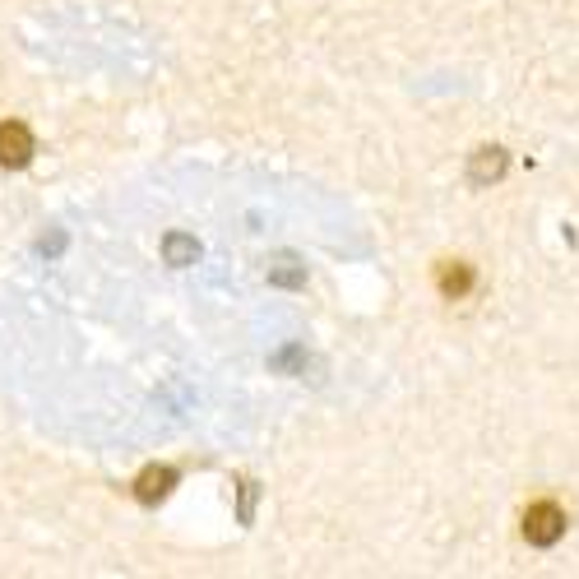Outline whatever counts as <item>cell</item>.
Wrapping results in <instances>:
<instances>
[{"label": "cell", "mask_w": 579, "mask_h": 579, "mask_svg": "<svg viewBox=\"0 0 579 579\" xmlns=\"http://www.w3.org/2000/svg\"><path fill=\"white\" fill-rule=\"evenodd\" d=\"M566 538V510L556 501H538L524 510V542L529 547H556Z\"/></svg>", "instance_id": "1"}, {"label": "cell", "mask_w": 579, "mask_h": 579, "mask_svg": "<svg viewBox=\"0 0 579 579\" xmlns=\"http://www.w3.org/2000/svg\"><path fill=\"white\" fill-rule=\"evenodd\" d=\"M436 288H441V297H450V302L468 297V292H473V265H464V260H441V265H436Z\"/></svg>", "instance_id": "4"}, {"label": "cell", "mask_w": 579, "mask_h": 579, "mask_svg": "<svg viewBox=\"0 0 579 579\" xmlns=\"http://www.w3.org/2000/svg\"><path fill=\"white\" fill-rule=\"evenodd\" d=\"M172 487H177V468H167V464H153V468H144V473L135 478V496L144 505L167 501V496H172Z\"/></svg>", "instance_id": "3"}, {"label": "cell", "mask_w": 579, "mask_h": 579, "mask_svg": "<svg viewBox=\"0 0 579 579\" xmlns=\"http://www.w3.org/2000/svg\"><path fill=\"white\" fill-rule=\"evenodd\" d=\"M505 172V153L501 149H478V163H473V181H491Z\"/></svg>", "instance_id": "5"}, {"label": "cell", "mask_w": 579, "mask_h": 579, "mask_svg": "<svg viewBox=\"0 0 579 579\" xmlns=\"http://www.w3.org/2000/svg\"><path fill=\"white\" fill-rule=\"evenodd\" d=\"M33 163V135L24 121H0V167H28Z\"/></svg>", "instance_id": "2"}]
</instances>
